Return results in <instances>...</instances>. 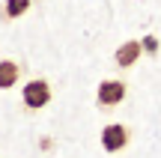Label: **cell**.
I'll list each match as a JSON object with an SVG mask.
<instances>
[{
  "instance_id": "1",
  "label": "cell",
  "mask_w": 161,
  "mask_h": 158,
  "mask_svg": "<svg viewBox=\"0 0 161 158\" xmlns=\"http://www.w3.org/2000/svg\"><path fill=\"white\" fill-rule=\"evenodd\" d=\"M51 99H54V90H51V84L45 78H33L21 90V101H24L27 111H42V107L51 105Z\"/></svg>"
},
{
  "instance_id": "2",
  "label": "cell",
  "mask_w": 161,
  "mask_h": 158,
  "mask_svg": "<svg viewBox=\"0 0 161 158\" xmlns=\"http://www.w3.org/2000/svg\"><path fill=\"white\" fill-rule=\"evenodd\" d=\"M128 95V87L125 81H116V78H110V81H102L96 90V105L98 111H114L116 105H122Z\"/></svg>"
},
{
  "instance_id": "3",
  "label": "cell",
  "mask_w": 161,
  "mask_h": 158,
  "mask_svg": "<svg viewBox=\"0 0 161 158\" xmlns=\"http://www.w3.org/2000/svg\"><path fill=\"white\" fill-rule=\"evenodd\" d=\"M131 143V128L122 123H110L102 128V149L104 152H119Z\"/></svg>"
},
{
  "instance_id": "4",
  "label": "cell",
  "mask_w": 161,
  "mask_h": 158,
  "mask_svg": "<svg viewBox=\"0 0 161 158\" xmlns=\"http://www.w3.org/2000/svg\"><path fill=\"white\" fill-rule=\"evenodd\" d=\"M140 54H143V42H137V39H128V42H122V45L116 48V54H114V63L119 66V69H131V66L140 60Z\"/></svg>"
},
{
  "instance_id": "5",
  "label": "cell",
  "mask_w": 161,
  "mask_h": 158,
  "mask_svg": "<svg viewBox=\"0 0 161 158\" xmlns=\"http://www.w3.org/2000/svg\"><path fill=\"white\" fill-rule=\"evenodd\" d=\"M21 63L18 60H0V90H12L21 81Z\"/></svg>"
},
{
  "instance_id": "6",
  "label": "cell",
  "mask_w": 161,
  "mask_h": 158,
  "mask_svg": "<svg viewBox=\"0 0 161 158\" xmlns=\"http://www.w3.org/2000/svg\"><path fill=\"white\" fill-rule=\"evenodd\" d=\"M30 6H33V0H6L3 9H0V18L3 21H15L24 12H30Z\"/></svg>"
},
{
  "instance_id": "7",
  "label": "cell",
  "mask_w": 161,
  "mask_h": 158,
  "mask_svg": "<svg viewBox=\"0 0 161 158\" xmlns=\"http://www.w3.org/2000/svg\"><path fill=\"white\" fill-rule=\"evenodd\" d=\"M143 51L158 54V39H155V36H146V39H143Z\"/></svg>"
}]
</instances>
